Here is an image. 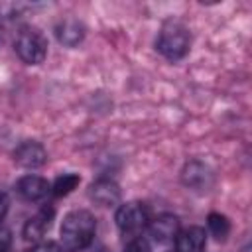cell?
Segmentation results:
<instances>
[{
	"mask_svg": "<svg viewBox=\"0 0 252 252\" xmlns=\"http://www.w3.org/2000/svg\"><path fill=\"white\" fill-rule=\"evenodd\" d=\"M59 232H61V242L65 250L79 252L93 244V238L96 232V220L93 213L85 209H75L63 217Z\"/></svg>",
	"mask_w": 252,
	"mask_h": 252,
	"instance_id": "obj_1",
	"label": "cell"
},
{
	"mask_svg": "<svg viewBox=\"0 0 252 252\" xmlns=\"http://www.w3.org/2000/svg\"><path fill=\"white\" fill-rule=\"evenodd\" d=\"M191 33L185 24L177 20H167L156 39V49L169 61H179L189 53Z\"/></svg>",
	"mask_w": 252,
	"mask_h": 252,
	"instance_id": "obj_2",
	"label": "cell"
},
{
	"mask_svg": "<svg viewBox=\"0 0 252 252\" xmlns=\"http://www.w3.org/2000/svg\"><path fill=\"white\" fill-rule=\"evenodd\" d=\"M14 51L18 53V57L24 63L39 65V63H43V59L47 55V37L35 26H24L16 33Z\"/></svg>",
	"mask_w": 252,
	"mask_h": 252,
	"instance_id": "obj_3",
	"label": "cell"
},
{
	"mask_svg": "<svg viewBox=\"0 0 252 252\" xmlns=\"http://www.w3.org/2000/svg\"><path fill=\"white\" fill-rule=\"evenodd\" d=\"M114 220H116L118 230L132 238V236H138L148 226V222L152 220V215H150V209H148L146 203L128 201V203H122L116 209Z\"/></svg>",
	"mask_w": 252,
	"mask_h": 252,
	"instance_id": "obj_4",
	"label": "cell"
},
{
	"mask_svg": "<svg viewBox=\"0 0 252 252\" xmlns=\"http://www.w3.org/2000/svg\"><path fill=\"white\" fill-rule=\"evenodd\" d=\"M16 193L20 195V199L28 201V203H35V201H41L45 199L49 193H51V185L47 179H43L41 175H24L16 181L14 185Z\"/></svg>",
	"mask_w": 252,
	"mask_h": 252,
	"instance_id": "obj_5",
	"label": "cell"
},
{
	"mask_svg": "<svg viewBox=\"0 0 252 252\" xmlns=\"http://www.w3.org/2000/svg\"><path fill=\"white\" fill-rule=\"evenodd\" d=\"M148 232L150 236L159 242V244H167L171 240H175L177 232H179V219L175 215H169V213H163V215H158L156 219H152L148 222Z\"/></svg>",
	"mask_w": 252,
	"mask_h": 252,
	"instance_id": "obj_6",
	"label": "cell"
},
{
	"mask_svg": "<svg viewBox=\"0 0 252 252\" xmlns=\"http://www.w3.org/2000/svg\"><path fill=\"white\" fill-rule=\"evenodd\" d=\"M55 217V211L51 205L43 207L41 211H37L32 219H28V222L24 224V230H22V236L28 240V242H41V238L45 236V232L49 230L51 226V220Z\"/></svg>",
	"mask_w": 252,
	"mask_h": 252,
	"instance_id": "obj_7",
	"label": "cell"
},
{
	"mask_svg": "<svg viewBox=\"0 0 252 252\" xmlns=\"http://www.w3.org/2000/svg\"><path fill=\"white\" fill-rule=\"evenodd\" d=\"M14 161L26 169L41 167L47 161V152L39 142H24L14 150Z\"/></svg>",
	"mask_w": 252,
	"mask_h": 252,
	"instance_id": "obj_8",
	"label": "cell"
},
{
	"mask_svg": "<svg viewBox=\"0 0 252 252\" xmlns=\"http://www.w3.org/2000/svg\"><path fill=\"white\" fill-rule=\"evenodd\" d=\"M207 246V230L203 226L181 228L175 236V252H203Z\"/></svg>",
	"mask_w": 252,
	"mask_h": 252,
	"instance_id": "obj_9",
	"label": "cell"
},
{
	"mask_svg": "<svg viewBox=\"0 0 252 252\" xmlns=\"http://www.w3.org/2000/svg\"><path fill=\"white\" fill-rule=\"evenodd\" d=\"M89 197L100 207H110L120 201V189L110 179H98L89 187Z\"/></svg>",
	"mask_w": 252,
	"mask_h": 252,
	"instance_id": "obj_10",
	"label": "cell"
},
{
	"mask_svg": "<svg viewBox=\"0 0 252 252\" xmlns=\"http://www.w3.org/2000/svg\"><path fill=\"white\" fill-rule=\"evenodd\" d=\"M55 35H57L59 43H63V45H67V47H75V45L83 39L85 28H83V24H81L79 20L67 18V20H63V22L57 24Z\"/></svg>",
	"mask_w": 252,
	"mask_h": 252,
	"instance_id": "obj_11",
	"label": "cell"
},
{
	"mask_svg": "<svg viewBox=\"0 0 252 252\" xmlns=\"http://www.w3.org/2000/svg\"><path fill=\"white\" fill-rule=\"evenodd\" d=\"M211 171L201 161H191L183 169V183L193 189H207L211 185Z\"/></svg>",
	"mask_w": 252,
	"mask_h": 252,
	"instance_id": "obj_12",
	"label": "cell"
},
{
	"mask_svg": "<svg viewBox=\"0 0 252 252\" xmlns=\"http://www.w3.org/2000/svg\"><path fill=\"white\" fill-rule=\"evenodd\" d=\"M207 228L211 236H215L219 242H224L230 234V220L220 213H209L207 217Z\"/></svg>",
	"mask_w": 252,
	"mask_h": 252,
	"instance_id": "obj_13",
	"label": "cell"
},
{
	"mask_svg": "<svg viewBox=\"0 0 252 252\" xmlns=\"http://www.w3.org/2000/svg\"><path fill=\"white\" fill-rule=\"evenodd\" d=\"M79 181H81V177H79L77 173H63V175H59V177L53 181V185H51V195H55V197H65V195H69V193L79 185Z\"/></svg>",
	"mask_w": 252,
	"mask_h": 252,
	"instance_id": "obj_14",
	"label": "cell"
},
{
	"mask_svg": "<svg viewBox=\"0 0 252 252\" xmlns=\"http://www.w3.org/2000/svg\"><path fill=\"white\" fill-rule=\"evenodd\" d=\"M124 252H152V248H150V242L142 234H138L128 240V244L124 246Z\"/></svg>",
	"mask_w": 252,
	"mask_h": 252,
	"instance_id": "obj_15",
	"label": "cell"
},
{
	"mask_svg": "<svg viewBox=\"0 0 252 252\" xmlns=\"http://www.w3.org/2000/svg\"><path fill=\"white\" fill-rule=\"evenodd\" d=\"M12 250V234L6 228H0V252H10Z\"/></svg>",
	"mask_w": 252,
	"mask_h": 252,
	"instance_id": "obj_16",
	"label": "cell"
},
{
	"mask_svg": "<svg viewBox=\"0 0 252 252\" xmlns=\"http://www.w3.org/2000/svg\"><path fill=\"white\" fill-rule=\"evenodd\" d=\"M30 252H59L55 242H37Z\"/></svg>",
	"mask_w": 252,
	"mask_h": 252,
	"instance_id": "obj_17",
	"label": "cell"
},
{
	"mask_svg": "<svg viewBox=\"0 0 252 252\" xmlns=\"http://www.w3.org/2000/svg\"><path fill=\"white\" fill-rule=\"evenodd\" d=\"M8 209H10V201H8V195L0 191V224H2V220L6 219V215H8Z\"/></svg>",
	"mask_w": 252,
	"mask_h": 252,
	"instance_id": "obj_18",
	"label": "cell"
},
{
	"mask_svg": "<svg viewBox=\"0 0 252 252\" xmlns=\"http://www.w3.org/2000/svg\"><path fill=\"white\" fill-rule=\"evenodd\" d=\"M93 252H104V250H102V248H96V250H93Z\"/></svg>",
	"mask_w": 252,
	"mask_h": 252,
	"instance_id": "obj_19",
	"label": "cell"
},
{
	"mask_svg": "<svg viewBox=\"0 0 252 252\" xmlns=\"http://www.w3.org/2000/svg\"><path fill=\"white\" fill-rule=\"evenodd\" d=\"M67 252H73V250H67Z\"/></svg>",
	"mask_w": 252,
	"mask_h": 252,
	"instance_id": "obj_20",
	"label": "cell"
}]
</instances>
